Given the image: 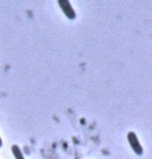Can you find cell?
<instances>
[{"label":"cell","mask_w":152,"mask_h":159,"mask_svg":"<svg viewBox=\"0 0 152 159\" xmlns=\"http://www.w3.org/2000/svg\"><path fill=\"white\" fill-rule=\"evenodd\" d=\"M12 152H13L14 157L16 159H25L24 156H23L22 151H21V149L19 148V146H17V145L12 146Z\"/></svg>","instance_id":"3957f363"},{"label":"cell","mask_w":152,"mask_h":159,"mask_svg":"<svg viewBox=\"0 0 152 159\" xmlns=\"http://www.w3.org/2000/svg\"><path fill=\"white\" fill-rule=\"evenodd\" d=\"M58 5H59V7L62 8V11H64V14L66 15V17L68 19H70V20L75 19L76 13H75V11L73 10L72 5H71L69 1H67V0H59Z\"/></svg>","instance_id":"7a4b0ae2"},{"label":"cell","mask_w":152,"mask_h":159,"mask_svg":"<svg viewBox=\"0 0 152 159\" xmlns=\"http://www.w3.org/2000/svg\"><path fill=\"white\" fill-rule=\"evenodd\" d=\"M1 146H2V139H1V137H0V148H1Z\"/></svg>","instance_id":"277c9868"},{"label":"cell","mask_w":152,"mask_h":159,"mask_svg":"<svg viewBox=\"0 0 152 159\" xmlns=\"http://www.w3.org/2000/svg\"><path fill=\"white\" fill-rule=\"evenodd\" d=\"M127 139H128V143H129L130 147H131V149L133 150V152H135L136 155H142L144 150H143V147L141 146V143H140L138 136H136V134L135 132H132V131L128 132Z\"/></svg>","instance_id":"6da1fadb"}]
</instances>
